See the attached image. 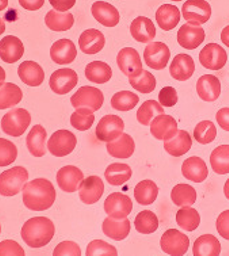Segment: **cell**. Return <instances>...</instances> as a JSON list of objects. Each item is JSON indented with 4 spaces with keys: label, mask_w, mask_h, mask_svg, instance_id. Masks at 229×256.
<instances>
[{
    "label": "cell",
    "mask_w": 229,
    "mask_h": 256,
    "mask_svg": "<svg viewBox=\"0 0 229 256\" xmlns=\"http://www.w3.org/2000/svg\"><path fill=\"white\" fill-rule=\"evenodd\" d=\"M24 54V42L15 36H7L0 41V58L7 64L18 62Z\"/></svg>",
    "instance_id": "obj_21"
},
{
    "label": "cell",
    "mask_w": 229,
    "mask_h": 256,
    "mask_svg": "<svg viewBox=\"0 0 229 256\" xmlns=\"http://www.w3.org/2000/svg\"><path fill=\"white\" fill-rule=\"evenodd\" d=\"M132 37L140 44L152 42L156 37V28L154 22L146 16H137L130 24Z\"/></svg>",
    "instance_id": "obj_26"
},
{
    "label": "cell",
    "mask_w": 229,
    "mask_h": 256,
    "mask_svg": "<svg viewBox=\"0 0 229 256\" xmlns=\"http://www.w3.org/2000/svg\"><path fill=\"white\" fill-rule=\"evenodd\" d=\"M194 256H220L221 242L213 234H202L194 242Z\"/></svg>",
    "instance_id": "obj_34"
},
{
    "label": "cell",
    "mask_w": 229,
    "mask_h": 256,
    "mask_svg": "<svg viewBox=\"0 0 229 256\" xmlns=\"http://www.w3.org/2000/svg\"><path fill=\"white\" fill-rule=\"evenodd\" d=\"M84 180V175L75 166H66L57 172V184L64 192H76Z\"/></svg>",
    "instance_id": "obj_16"
},
{
    "label": "cell",
    "mask_w": 229,
    "mask_h": 256,
    "mask_svg": "<svg viewBox=\"0 0 229 256\" xmlns=\"http://www.w3.org/2000/svg\"><path fill=\"white\" fill-rule=\"evenodd\" d=\"M164 114V108L158 100H146L137 112V121L142 126H150L154 116Z\"/></svg>",
    "instance_id": "obj_43"
},
{
    "label": "cell",
    "mask_w": 229,
    "mask_h": 256,
    "mask_svg": "<svg viewBox=\"0 0 229 256\" xmlns=\"http://www.w3.org/2000/svg\"><path fill=\"white\" fill-rule=\"evenodd\" d=\"M182 174L187 180H192L194 183H202L208 179L209 171H208V166L205 162L201 158L194 156V158H187L183 162Z\"/></svg>",
    "instance_id": "obj_27"
},
{
    "label": "cell",
    "mask_w": 229,
    "mask_h": 256,
    "mask_svg": "<svg viewBox=\"0 0 229 256\" xmlns=\"http://www.w3.org/2000/svg\"><path fill=\"white\" fill-rule=\"evenodd\" d=\"M6 82V70L0 66V86Z\"/></svg>",
    "instance_id": "obj_58"
},
{
    "label": "cell",
    "mask_w": 229,
    "mask_h": 256,
    "mask_svg": "<svg viewBox=\"0 0 229 256\" xmlns=\"http://www.w3.org/2000/svg\"><path fill=\"white\" fill-rule=\"evenodd\" d=\"M106 45V38L102 32L96 28H88L83 32L79 38V46L86 54H98Z\"/></svg>",
    "instance_id": "obj_22"
},
{
    "label": "cell",
    "mask_w": 229,
    "mask_h": 256,
    "mask_svg": "<svg viewBox=\"0 0 229 256\" xmlns=\"http://www.w3.org/2000/svg\"><path fill=\"white\" fill-rule=\"evenodd\" d=\"M192 146V136L188 134L186 130H178V133L172 137L171 140L164 141V149L166 152L174 158H180L183 154H186Z\"/></svg>",
    "instance_id": "obj_29"
},
{
    "label": "cell",
    "mask_w": 229,
    "mask_h": 256,
    "mask_svg": "<svg viewBox=\"0 0 229 256\" xmlns=\"http://www.w3.org/2000/svg\"><path fill=\"white\" fill-rule=\"evenodd\" d=\"M94 18L104 28H116L120 24V12L118 10L106 2H95L92 4Z\"/></svg>",
    "instance_id": "obj_24"
},
{
    "label": "cell",
    "mask_w": 229,
    "mask_h": 256,
    "mask_svg": "<svg viewBox=\"0 0 229 256\" xmlns=\"http://www.w3.org/2000/svg\"><path fill=\"white\" fill-rule=\"evenodd\" d=\"M53 256H82V250L75 242H62L54 248Z\"/></svg>",
    "instance_id": "obj_50"
},
{
    "label": "cell",
    "mask_w": 229,
    "mask_h": 256,
    "mask_svg": "<svg viewBox=\"0 0 229 256\" xmlns=\"http://www.w3.org/2000/svg\"><path fill=\"white\" fill-rule=\"evenodd\" d=\"M160 247L170 256H183L190 248V238L178 229H168L162 236Z\"/></svg>",
    "instance_id": "obj_8"
},
{
    "label": "cell",
    "mask_w": 229,
    "mask_h": 256,
    "mask_svg": "<svg viewBox=\"0 0 229 256\" xmlns=\"http://www.w3.org/2000/svg\"><path fill=\"white\" fill-rule=\"evenodd\" d=\"M70 103H72V108H75V110H86V112L94 114L103 108L104 96L99 88L84 86L78 92L74 94V96L70 98Z\"/></svg>",
    "instance_id": "obj_3"
},
{
    "label": "cell",
    "mask_w": 229,
    "mask_h": 256,
    "mask_svg": "<svg viewBox=\"0 0 229 256\" xmlns=\"http://www.w3.org/2000/svg\"><path fill=\"white\" fill-rule=\"evenodd\" d=\"M86 78L95 84H104L112 78V66L103 61H92L86 66Z\"/></svg>",
    "instance_id": "obj_35"
},
{
    "label": "cell",
    "mask_w": 229,
    "mask_h": 256,
    "mask_svg": "<svg viewBox=\"0 0 229 256\" xmlns=\"http://www.w3.org/2000/svg\"><path fill=\"white\" fill-rule=\"evenodd\" d=\"M103 233L110 238L112 240H116V242H122L129 236L130 233V221L128 218L125 220H114L112 217H108V218L103 221L102 226Z\"/></svg>",
    "instance_id": "obj_30"
},
{
    "label": "cell",
    "mask_w": 229,
    "mask_h": 256,
    "mask_svg": "<svg viewBox=\"0 0 229 256\" xmlns=\"http://www.w3.org/2000/svg\"><path fill=\"white\" fill-rule=\"evenodd\" d=\"M46 140V130L41 125H36L32 130L28 132V140H26L28 152L33 154L34 158H42V156H45L48 152Z\"/></svg>",
    "instance_id": "obj_28"
},
{
    "label": "cell",
    "mask_w": 229,
    "mask_h": 256,
    "mask_svg": "<svg viewBox=\"0 0 229 256\" xmlns=\"http://www.w3.org/2000/svg\"><path fill=\"white\" fill-rule=\"evenodd\" d=\"M19 4L28 11H38L44 7L45 0H19Z\"/></svg>",
    "instance_id": "obj_55"
},
{
    "label": "cell",
    "mask_w": 229,
    "mask_h": 256,
    "mask_svg": "<svg viewBox=\"0 0 229 256\" xmlns=\"http://www.w3.org/2000/svg\"><path fill=\"white\" fill-rule=\"evenodd\" d=\"M24 98V92L14 83H3L0 86V110L15 108Z\"/></svg>",
    "instance_id": "obj_38"
},
{
    "label": "cell",
    "mask_w": 229,
    "mask_h": 256,
    "mask_svg": "<svg viewBox=\"0 0 229 256\" xmlns=\"http://www.w3.org/2000/svg\"><path fill=\"white\" fill-rule=\"evenodd\" d=\"M78 56V49L70 40H58L50 48V57L54 64L68 66L75 61Z\"/></svg>",
    "instance_id": "obj_19"
},
{
    "label": "cell",
    "mask_w": 229,
    "mask_h": 256,
    "mask_svg": "<svg viewBox=\"0 0 229 256\" xmlns=\"http://www.w3.org/2000/svg\"><path fill=\"white\" fill-rule=\"evenodd\" d=\"M171 200L174 205L179 208H188L196 204V191L190 184H176L171 191Z\"/></svg>",
    "instance_id": "obj_39"
},
{
    "label": "cell",
    "mask_w": 229,
    "mask_h": 256,
    "mask_svg": "<svg viewBox=\"0 0 229 256\" xmlns=\"http://www.w3.org/2000/svg\"><path fill=\"white\" fill-rule=\"evenodd\" d=\"M217 137V129L212 121H202L194 129V140L202 145H208L213 142Z\"/></svg>",
    "instance_id": "obj_46"
},
{
    "label": "cell",
    "mask_w": 229,
    "mask_h": 256,
    "mask_svg": "<svg viewBox=\"0 0 229 256\" xmlns=\"http://www.w3.org/2000/svg\"><path fill=\"white\" fill-rule=\"evenodd\" d=\"M18 158V149L14 142L0 138V167H7Z\"/></svg>",
    "instance_id": "obj_48"
},
{
    "label": "cell",
    "mask_w": 229,
    "mask_h": 256,
    "mask_svg": "<svg viewBox=\"0 0 229 256\" xmlns=\"http://www.w3.org/2000/svg\"><path fill=\"white\" fill-rule=\"evenodd\" d=\"M117 64L120 70L128 78L137 76L142 72V61L138 54V52L133 48H125L122 49L117 56Z\"/></svg>",
    "instance_id": "obj_15"
},
{
    "label": "cell",
    "mask_w": 229,
    "mask_h": 256,
    "mask_svg": "<svg viewBox=\"0 0 229 256\" xmlns=\"http://www.w3.org/2000/svg\"><path fill=\"white\" fill-rule=\"evenodd\" d=\"M7 6H8V0H0V11L7 8Z\"/></svg>",
    "instance_id": "obj_60"
},
{
    "label": "cell",
    "mask_w": 229,
    "mask_h": 256,
    "mask_svg": "<svg viewBox=\"0 0 229 256\" xmlns=\"http://www.w3.org/2000/svg\"><path fill=\"white\" fill-rule=\"evenodd\" d=\"M176 222L183 230L186 232H194L198 229L201 224V216L196 209H192V206L188 208H182L176 213Z\"/></svg>",
    "instance_id": "obj_41"
},
{
    "label": "cell",
    "mask_w": 229,
    "mask_h": 256,
    "mask_svg": "<svg viewBox=\"0 0 229 256\" xmlns=\"http://www.w3.org/2000/svg\"><path fill=\"white\" fill-rule=\"evenodd\" d=\"M133 210V202L128 196L121 192H114L104 200V212L114 220H125Z\"/></svg>",
    "instance_id": "obj_10"
},
{
    "label": "cell",
    "mask_w": 229,
    "mask_h": 256,
    "mask_svg": "<svg viewBox=\"0 0 229 256\" xmlns=\"http://www.w3.org/2000/svg\"><path fill=\"white\" fill-rule=\"evenodd\" d=\"M86 256H118L117 248L103 240H94L88 244Z\"/></svg>",
    "instance_id": "obj_49"
},
{
    "label": "cell",
    "mask_w": 229,
    "mask_h": 256,
    "mask_svg": "<svg viewBox=\"0 0 229 256\" xmlns=\"http://www.w3.org/2000/svg\"><path fill=\"white\" fill-rule=\"evenodd\" d=\"M196 72V62L188 54H178L170 66V74L178 82H187Z\"/></svg>",
    "instance_id": "obj_23"
},
{
    "label": "cell",
    "mask_w": 229,
    "mask_h": 256,
    "mask_svg": "<svg viewBox=\"0 0 229 256\" xmlns=\"http://www.w3.org/2000/svg\"><path fill=\"white\" fill-rule=\"evenodd\" d=\"M134 225H136L137 232L141 234H152L159 229V218L154 212L144 210L137 214Z\"/></svg>",
    "instance_id": "obj_42"
},
{
    "label": "cell",
    "mask_w": 229,
    "mask_h": 256,
    "mask_svg": "<svg viewBox=\"0 0 229 256\" xmlns=\"http://www.w3.org/2000/svg\"><path fill=\"white\" fill-rule=\"evenodd\" d=\"M172 2H182V0H172Z\"/></svg>",
    "instance_id": "obj_62"
},
{
    "label": "cell",
    "mask_w": 229,
    "mask_h": 256,
    "mask_svg": "<svg viewBox=\"0 0 229 256\" xmlns=\"http://www.w3.org/2000/svg\"><path fill=\"white\" fill-rule=\"evenodd\" d=\"M171 52L163 42H150L144 50V60L146 66L154 70H162L168 66Z\"/></svg>",
    "instance_id": "obj_11"
},
{
    "label": "cell",
    "mask_w": 229,
    "mask_h": 256,
    "mask_svg": "<svg viewBox=\"0 0 229 256\" xmlns=\"http://www.w3.org/2000/svg\"><path fill=\"white\" fill-rule=\"evenodd\" d=\"M104 194V183L99 176H88L83 180L79 188L80 200L84 205H94Z\"/></svg>",
    "instance_id": "obj_17"
},
{
    "label": "cell",
    "mask_w": 229,
    "mask_h": 256,
    "mask_svg": "<svg viewBox=\"0 0 229 256\" xmlns=\"http://www.w3.org/2000/svg\"><path fill=\"white\" fill-rule=\"evenodd\" d=\"M150 134L156 140L167 141L171 140L178 133V122L171 116L160 114L154 116V120L150 122Z\"/></svg>",
    "instance_id": "obj_14"
},
{
    "label": "cell",
    "mask_w": 229,
    "mask_h": 256,
    "mask_svg": "<svg viewBox=\"0 0 229 256\" xmlns=\"http://www.w3.org/2000/svg\"><path fill=\"white\" fill-rule=\"evenodd\" d=\"M4 32H6V24L2 20V18H0V36L4 33Z\"/></svg>",
    "instance_id": "obj_61"
},
{
    "label": "cell",
    "mask_w": 229,
    "mask_h": 256,
    "mask_svg": "<svg viewBox=\"0 0 229 256\" xmlns=\"http://www.w3.org/2000/svg\"><path fill=\"white\" fill-rule=\"evenodd\" d=\"M159 103L163 108H174L178 103V92L174 87H164L159 92Z\"/></svg>",
    "instance_id": "obj_51"
},
{
    "label": "cell",
    "mask_w": 229,
    "mask_h": 256,
    "mask_svg": "<svg viewBox=\"0 0 229 256\" xmlns=\"http://www.w3.org/2000/svg\"><path fill=\"white\" fill-rule=\"evenodd\" d=\"M24 204L33 212H45L54 205L56 190L48 179H34L24 184Z\"/></svg>",
    "instance_id": "obj_1"
},
{
    "label": "cell",
    "mask_w": 229,
    "mask_h": 256,
    "mask_svg": "<svg viewBox=\"0 0 229 256\" xmlns=\"http://www.w3.org/2000/svg\"><path fill=\"white\" fill-rule=\"evenodd\" d=\"M54 224L46 217H34L26 221L20 232L24 242L30 248H42L54 238Z\"/></svg>",
    "instance_id": "obj_2"
},
{
    "label": "cell",
    "mask_w": 229,
    "mask_h": 256,
    "mask_svg": "<svg viewBox=\"0 0 229 256\" xmlns=\"http://www.w3.org/2000/svg\"><path fill=\"white\" fill-rule=\"evenodd\" d=\"M198 96L205 102H216L221 95V82L214 74H204L196 82Z\"/></svg>",
    "instance_id": "obj_20"
},
{
    "label": "cell",
    "mask_w": 229,
    "mask_h": 256,
    "mask_svg": "<svg viewBox=\"0 0 229 256\" xmlns=\"http://www.w3.org/2000/svg\"><path fill=\"white\" fill-rule=\"evenodd\" d=\"M32 122V116L24 108H14L3 116L2 120V129L7 136L11 137H20L28 130Z\"/></svg>",
    "instance_id": "obj_5"
},
{
    "label": "cell",
    "mask_w": 229,
    "mask_h": 256,
    "mask_svg": "<svg viewBox=\"0 0 229 256\" xmlns=\"http://www.w3.org/2000/svg\"><path fill=\"white\" fill-rule=\"evenodd\" d=\"M0 256H26L24 250L14 240H4L0 242Z\"/></svg>",
    "instance_id": "obj_52"
},
{
    "label": "cell",
    "mask_w": 229,
    "mask_h": 256,
    "mask_svg": "<svg viewBox=\"0 0 229 256\" xmlns=\"http://www.w3.org/2000/svg\"><path fill=\"white\" fill-rule=\"evenodd\" d=\"M94 122H95V116L92 112H86V110H76L70 116V125H72V128H75L76 130H90L92 128Z\"/></svg>",
    "instance_id": "obj_47"
},
{
    "label": "cell",
    "mask_w": 229,
    "mask_h": 256,
    "mask_svg": "<svg viewBox=\"0 0 229 256\" xmlns=\"http://www.w3.org/2000/svg\"><path fill=\"white\" fill-rule=\"evenodd\" d=\"M158 196H159V187L156 183L148 180V179L137 183L136 188H134V198L138 205H154V200H158Z\"/></svg>",
    "instance_id": "obj_36"
},
{
    "label": "cell",
    "mask_w": 229,
    "mask_h": 256,
    "mask_svg": "<svg viewBox=\"0 0 229 256\" xmlns=\"http://www.w3.org/2000/svg\"><path fill=\"white\" fill-rule=\"evenodd\" d=\"M19 79L28 87H40L45 80L42 66L36 61H24L18 68Z\"/></svg>",
    "instance_id": "obj_25"
},
{
    "label": "cell",
    "mask_w": 229,
    "mask_h": 256,
    "mask_svg": "<svg viewBox=\"0 0 229 256\" xmlns=\"http://www.w3.org/2000/svg\"><path fill=\"white\" fill-rule=\"evenodd\" d=\"M125 124L121 116H104L96 126V138L102 142H112L120 138L124 134Z\"/></svg>",
    "instance_id": "obj_9"
},
{
    "label": "cell",
    "mask_w": 229,
    "mask_h": 256,
    "mask_svg": "<svg viewBox=\"0 0 229 256\" xmlns=\"http://www.w3.org/2000/svg\"><path fill=\"white\" fill-rule=\"evenodd\" d=\"M200 61L206 70H220L226 66L228 54L218 44H209L200 53Z\"/></svg>",
    "instance_id": "obj_13"
},
{
    "label": "cell",
    "mask_w": 229,
    "mask_h": 256,
    "mask_svg": "<svg viewBox=\"0 0 229 256\" xmlns=\"http://www.w3.org/2000/svg\"><path fill=\"white\" fill-rule=\"evenodd\" d=\"M140 98L130 91H120L112 98V108L118 112H130L136 108Z\"/></svg>",
    "instance_id": "obj_44"
},
{
    "label": "cell",
    "mask_w": 229,
    "mask_h": 256,
    "mask_svg": "<svg viewBox=\"0 0 229 256\" xmlns=\"http://www.w3.org/2000/svg\"><path fill=\"white\" fill-rule=\"evenodd\" d=\"M205 30L201 26H192V24H183L178 32V44L183 49L194 50L202 45L205 41Z\"/></svg>",
    "instance_id": "obj_18"
},
{
    "label": "cell",
    "mask_w": 229,
    "mask_h": 256,
    "mask_svg": "<svg viewBox=\"0 0 229 256\" xmlns=\"http://www.w3.org/2000/svg\"><path fill=\"white\" fill-rule=\"evenodd\" d=\"M133 171L128 164L124 163H114L110 164L104 172V178L108 183H110L112 186H122L126 182L130 180Z\"/></svg>",
    "instance_id": "obj_37"
},
{
    "label": "cell",
    "mask_w": 229,
    "mask_h": 256,
    "mask_svg": "<svg viewBox=\"0 0 229 256\" xmlns=\"http://www.w3.org/2000/svg\"><path fill=\"white\" fill-rule=\"evenodd\" d=\"M210 166L217 175L229 174V145H220L212 152Z\"/></svg>",
    "instance_id": "obj_40"
},
{
    "label": "cell",
    "mask_w": 229,
    "mask_h": 256,
    "mask_svg": "<svg viewBox=\"0 0 229 256\" xmlns=\"http://www.w3.org/2000/svg\"><path fill=\"white\" fill-rule=\"evenodd\" d=\"M45 24L52 32L62 33V32H68L70 28H72L75 24V18L70 12H60L56 10H52L45 16Z\"/></svg>",
    "instance_id": "obj_33"
},
{
    "label": "cell",
    "mask_w": 229,
    "mask_h": 256,
    "mask_svg": "<svg viewBox=\"0 0 229 256\" xmlns=\"http://www.w3.org/2000/svg\"><path fill=\"white\" fill-rule=\"evenodd\" d=\"M224 194H225V196H226V200H229V179H228V180H226V183H225Z\"/></svg>",
    "instance_id": "obj_59"
},
{
    "label": "cell",
    "mask_w": 229,
    "mask_h": 256,
    "mask_svg": "<svg viewBox=\"0 0 229 256\" xmlns=\"http://www.w3.org/2000/svg\"><path fill=\"white\" fill-rule=\"evenodd\" d=\"M182 15L192 26H202L210 20L212 7L206 0H187L182 7Z\"/></svg>",
    "instance_id": "obj_6"
},
{
    "label": "cell",
    "mask_w": 229,
    "mask_h": 256,
    "mask_svg": "<svg viewBox=\"0 0 229 256\" xmlns=\"http://www.w3.org/2000/svg\"><path fill=\"white\" fill-rule=\"evenodd\" d=\"M79 83V78L74 70L62 68L53 72L49 80L50 90L57 95H66L75 88Z\"/></svg>",
    "instance_id": "obj_12"
},
{
    "label": "cell",
    "mask_w": 229,
    "mask_h": 256,
    "mask_svg": "<svg viewBox=\"0 0 229 256\" xmlns=\"http://www.w3.org/2000/svg\"><path fill=\"white\" fill-rule=\"evenodd\" d=\"M129 83L140 94H150L156 90V78L148 70H142L140 74L129 78Z\"/></svg>",
    "instance_id": "obj_45"
},
{
    "label": "cell",
    "mask_w": 229,
    "mask_h": 256,
    "mask_svg": "<svg viewBox=\"0 0 229 256\" xmlns=\"http://www.w3.org/2000/svg\"><path fill=\"white\" fill-rule=\"evenodd\" d=\"M76 136L70 130H57L48 140V149L56 158H66L76 148Z\"/></svg>",
    "instance_id": "obj_7"
},
{
    "label": "cell",
    "mask_w": 229,
    "mask_h": 256,
    "mask_svg": "<svg viewBox=\"0 0 229 256\" xmlns=\"http://www.w3.org/2000/svg\"><path fill=\"white\" fill-rule=\"evenodd\" d=\"M28 182V170L24 167H14L0 174V196H14L24 190Z\"/></svg>",
    "instance_id": "obj_4"
},
{
    "label": "cell",
    "mask_w": 229,
    "mask_h": 256,
    "mask_svg": "<svg viewBox=\"0 0 229 256\" xmlns=\"http://www.w3.org/2000/svg\"><path fill=\"white\" fill-rule=\"evenodd\" d=\"M221 41L224 42L225 46L229 48V24L221 32Z\"/></svg>",
    "instance_id": "obj_57"
},
{
    "label": "cell",
    "mask_w": 229,
    "mask_h": 256,
    "mask_svg": "<svg viewBox=\"0 0 229 256\" xmlns=\"http://www.w3.org/2000/svg\"><path fill=\"white\" fill-rule=\"evenodd\" d=\"M0 233H2V225H0Z\"/></svg>",
    "instance_id": "obj_63"
},
{
    "label": "cell",
    "mask_w": 229,
    "mask_h": 256,
    "mask_svg": "<svg viewBox=\"0 0 229 256\" xmlns=\"http://www.w3.org/2000/svg\"><path fill=\"white\" fill-rule=\"evenodd\" d=\"M216 118H217L218 125H220L221 128L224 129V130L229 132V108H221V110H218V112H217Z\"/></svg>",
    "instance_id": "obj_56"
},
{
    "label": "cell",
    "mask_w": 229,
    "mask_h": 256,
    "mask_svg": "<svg viewBox=\"0 0 229 256\" xmlns=\"http://www.w3.org/2000/svg\"><path fill=\"white\" fill-rule=\"evenodd\" d=\"M217 230L221 238L229 240V210L222 212L217 218Z\"/></svg>",
    "instance_id": "obj_53"
},
{
    "label": "cell",
    "mask_w": 229,
    "mask_h": 256,
    "mask_svg": "<svg viewBox=\"0 0 229 256\" xmlns=\"http://www.w3.org/2000/svg\"><path fill=\"white\" fill-rule=\"evenodd\" d=\"M134 150H136L134 140L132 138V136L125 134V133L120 138H117V140L108 142V154L116 158L125 160V158H132L133 154H134Z\"/></svg>",
    "instance_id": "obj_31"
},
{
    "label": "cell",
    "mask_w": 229,
    "mask_h": 256,
    "mask_svg": "<svg viewBox=\"0 0 229 256\" xmlns=\"http://www.w3.org/2000/svg\"><path fill=\"white\" fill-rule=\"evenodd\" d=\"M49 2L52 7L60 12H68L76 4V0H49Z\"/></svg>",
    "instance_id": "obj_54"
},
{
    "label": "cell",
    "mask_w": 229,
    "mask_h": 256,
    "mask_svg": "<svg viewBox=\"0 0 229 256\" xmlns=\"http://www.w3.org/2000/svg\"><path fill=\"white\" fill-rule=\"evenodd\" d=\"M156 22L164 32H171L180 22V11L178 7L171 4L160 6L156 11Z\"/></svg>",
    "instance_id": "obj_32"
}]
</instances>
